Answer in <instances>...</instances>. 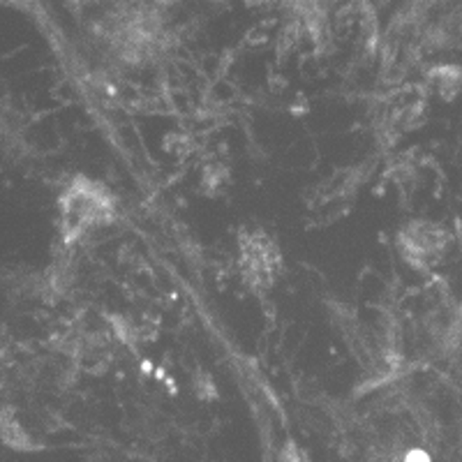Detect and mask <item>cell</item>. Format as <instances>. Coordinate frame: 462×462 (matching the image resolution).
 Wrapping results in <instances>:
<instances>
[{"label":"cell","mask_w":462,"mask_h":462,"mask_svg":"<svg viewBox=\"0 0 462 462\" xmlns=\"http://www.w3.org/2000/svg\"><path fill=\"white\" fill-rule=\"evenodd\" d=\"M241 271L250 287L266 289L273 284L280 271V253L266 234L250 231L241 238Z\"/></svg>","instance_id":"obj_2"},{"label":"cell","mask_w":462,"mask_h":462,"mask_svg":"<svg viewBox=\"0 0 462 462\" xmlns=\"http://www.w3.org/2000/svg\"><path fill=\"white\" fill-rule=\"evenodd\" d=\"M404 259L416 268H430L447 253L448 234L432 222H411L398 236Z\"/></svg>","instance_id":"obj_3"},{"label":"cell","mask_w":462,"mask_h":462,"mask_svg":"<svg viewBox=\"0 0 462 462\" xmlns=\"http://www.w3.org/2000/svg\"><path fill=\"white\" fill-rule=\"evenodd\" d=\"M60 217H63L65 241H77L90 229L106 225L114 217V199L100 183L79 176L65 189Z\"/></svg>","instance_id":"obj_1"},{"label":"cell","mask_w":462,"mask_h":462,"mask_svg":"<svg viewBox=\"0 0 462 462\" xmlns=\"http://www.w3.org/2000/svg\"><path fill=\"white\" fill-rule=\"evenodd\" d=\"M457 74H462V69L437 68L435 72H432V81H435L439 95H444V97H451V95L457 93V88L462 86V81L457 79Z\"/></svg>","instance_id":"obj_4"}]
</instances>
